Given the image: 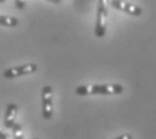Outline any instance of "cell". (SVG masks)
Returning <instances> with one entry per match:
<instances>
[{
    "label": "cell",
    "mask_w": 156,
    "mask_h": 139,
    "mask_svg": "<svg viewBox=\"0 0 156 139\" xmlns=\"http://www.w3.org/2000/svg\"><path fill=\"white\" fill-rule=\"evenodd\" d=\"M53 88L51 86H44L42 88V115L46 121L53 118Z\"/></svg>",
    "instance_id": "cell-3"
},
{
    "label": "cell",
    "mask_w": 156,
    "mask_h": 139,
    "mask_svg": "<svg viewBox=\"0 0 156 139\" xmlns=\"http://www.w3.org/2000/svg\"><path fill=\"white\" fill-rule=\"evenodd\" d=\"M0 139H14L11 137V135H8V134H5L4 131L2 130V128H0Z\"/></svg>",
    "instance_id": "cell-9"
},
{
    "label": "cell",
    "mask_w": 156,
    "mask_h": 139,
    "mask_svg": "<svg viewBox=\"0 0 156 139\" xmlns=\"http://www.w3.org/2000/svg\"><path fill=\"white\" fill-rule=\"evenodd\" d=\"M109 4L112 5L113 8L120 9V11L125 12V14H128L131 16H140L141 12H143L141 7L132 4V3H128V2H121V0H110Z\"/></svg>",
    "instance_id": "cell-5"
},
{
    "label": "cell",
    "mask_w": 156,
    "mask_h": 139,
    "mask_svg": "<svg viewBox=\"0 0 156 139\" xmlns=\"http://www.w3.org/2000/svg\"><path fill=\"white\" fill-rule=\"evenodd\" d=\"M16 112H18V106L15 103H9L5 108V114H4V127L5 128H12L15 124V118H16Z\"/></svg>",
    "instance_id": "cell-6"
},
{
    "label": "cell",
    "mask_w": 156,
    "mask_h": 139,
    "mask_svg": "<svg viewBox=\"0 0 156 139\" xmlns=\"http://www.w3.org/2000/svg\"><path fill=\"white\" fill-rule=\"evenodd\" d=\"M19 24V20L14 16H7V15H0V25L4 27H16Z\"/></svg>",
    "instance_id": "cell-7"
},
{
    "label": "cell",
    "mask_w": 156,
    "mask_h": 139,
    "mask_svg": "<svg viewBox=\"0 0 156 139\" xmlns=\"http://www.w3.org/2000/svg\"><path fill=\"white\" fill-rule=\"evenodd\" d=\"M12 130V138L14 139H24V135H23V131H22V126L19 123H15L14 127L11 128Z\"/></svg>",
    "instance_id": "cell-8"
},
{
    "label": "cell",
    "mask_w": 156,
    "mask_h": 139,
    "mask_svg": "<svg viewBox=\"0 0 156 139\" xmlns=\"http://www.w3.org/2000/svg\"><path fill=\"white\" fill-rule=\"evenodd\" d=\"M15 5L18 8H24V5H26V2H19V0H15Z\"/></svg>",
    "instance_id": "cell-11"
},
{
    "label": "cell",
    "mask_w": 156,
    "mask_h": 139,
    "mask_svg": "<svg viewBox=\"0 0 156 139\" xmlns=\"http://www.w3.org/2000/svg\"><path fill=\"white\" fill-rule=\"evenodd\" d=\"M32 139H39V138H32Z\"/></svg>",
    "instance_id": "cell-12"
},
{
    "label": "cell",
    "mask_w": 156,
    "mask_h": 139,
    "mask_svg": "<svg viewBox=\"0 0 156 139\" xmlns=\"http://www.w3.org/2000/svg\"><path fill=\"white\" fill-rule=\"evenodd\" d=\"M106 19H108V9H106L105 2L100 0L97 5V22L94 34L97 38H104L106 35Z\"/></svg>",
    "instance_id": "cell-2"
},
{
    "label": "cell",
    "mask_w": 156,
    "mask_h": 139,
    "mask_svg": "<svg viewBox=\"0 0 156 139\" xmlns=\"http://www.w3.org/2000/svg\"><path fill=\"white\" fill-rule=\"evenodd\" d=\"M113 139H132V135L131 134H121V135H119V137H116Z\"/></svg>",
    "instance_id": "cell-10"
},
{
    "label": "cell",
    "mask_w": 156,
    "mask_h": 139,
    "mask_svg": "<svg viewBox=\"0 0 156 139\" xmlns=\"http://www.w3.org/2000/svg\"><path fill=\"white\" fill-rule=\"evenodd\" d=\"M38 71V66L35 63H27V64H22V66H16L7 68L3 72V76L5 79H14L18 76H23V75H30Z\"/></svg>",
    "instance_id": "cell-4"
},
{
    "label": "cell",
    "mask_w": 156,
    "mask_h": 139,
    "mask_svg": "<svg viewBox=\"0 0 156 139\" xmlns=\"http://www.w3.org/2000/svg\"><path fill=\"white\" fill-rule=\"evenodd\" d=\"M124 92L121 84H86L77 87V95H120Z\"/></svg>",
    "instance_id": "cell-1"
}]
</instances>
